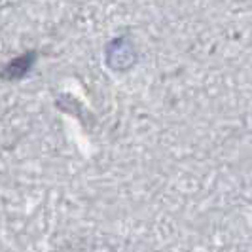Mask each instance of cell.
<instances>
[{
  "label": "cell",
  "mask_w": 252,
  "mask_h": 252,
  "mask_svg": "<svg viewBox=\"0 0 252 252\" xmlns=\"http://www.w3.org/2000/svg\"><path fill=\"white\" fill-rule=\"evenodd\" d=\"M27 55L23 57H17V59H13L12 63L8 64L6 68H4V72H2V78H8V80H12V78H19V76H23L29 70V66L32 63V59L27 63L25 61Z\"/></svg>",
  "instance_id": "2"
},
{
  "label": "cell",
  "mask_w": 252,
  "mask_h": 252,
  "mask_svg": "<svg viewBox=\"0 0 252 252\" xmlns=\"http://www.w3.org/2000/svg\"><path fill=\"white\" fill-rule=\"evenodd\" d=\"M135 59H137L135 48L124 36L112 40L108 44V48H106V63L110 64L114 70H118V72L127 70L131 64H135Z\"/></svg>",
  "instance_id": "1"
}]
</instances>
